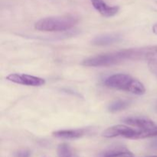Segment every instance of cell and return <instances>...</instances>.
Segmentation results:
<instances>
[{
  "instance_id": "cell-1",
  "label": "cell",
  "mask_w": 157,
  "mask_h": 157,
  "mask_svg": "<svg viewBox=\"0 0 157 157\" xmlns=\"http://www.w3.org/2000/svg\"><path fill=\"white\" fill-rule=\"evenodd\" d=\"M104 85L110 89L124 90L136 95L146 93V88L143 83L127 74H115L106 78Z\"/></svg>"
},
{
  "instance_id": "cell-2",
  "label": "cell",
  "mask_w": 157,
  "mask_h": 157,
  "mask_svg": "<svg viewBox=\"0 0 157 157\" xmlns=\"http://www.w3.org/2000/svg\"><path fill=\"white\" fill-rule=\"evenodd\" d=\"M78 18L75 15L47 17L38 20L35 24V29L41 32H64L76 25Z\"/></svg>"
},
{
  "instance_id": "cell-3",
  "label": "cell",
  "mask_w": 157,
  "mask_h": 157,
  "mask_svg": "<svg viewBox=\"0 0 157 157\" xmlns=\"http://www.w3.org/2000/svg\"><path fill=\"white\" fill-rule=\"evenodd\" d=\"M130 61L127 49L101 54L90 57L82 61L81 64L85 67H110Z\"/></svg>"
},
{
  "instance_id": "cell-4",
  "label": "cell",
  "mask_w": 157,
  "mask_h": 157,
  "mask_svg": "<svg viewBox=\"0 0 157 157\" xmlns=\"http://www.w3.org/2000/svg\"><path fill=\"white\" fill-rule=\"evenodd\" d=\"M6 80L15 84H22L31 87H40L45 84L46 81L44 78L33 75H24V74H10L6 77Z\"/></svg>"
},
{
  "instance_id": "cell-5",
  "label": "cell",
  "mask_w": 157,
  "mask_h": 157,
  "mask_svg": "<svg viewBox=\"0 0 157 157\" xmlns=\"http://www.w3.org/2000/svg\"><path fill=\"white\" fill-rule=\"evenodd\" d=\"M136 130L130 128L125 125H115L111 127H109L107 130L103 132V136L106 138H114L118 136L127 138V139H133L134 135L136 134Z\"/></svg>"
},
{
  "instance_id": "cell-6",
  "label": "cell",
  "mask_w": 157,
  "mask_h": 157,
  "mask_svg": "<svg viewBox=\"0 0 157 157\" xmlns=\"http://www.w3.org/2000/svg\"><path fill=\"white\" fill-rule=\"evenodd\" d=\"M122 40V35L119 33H107L94 38L91 44L96 46H106L116 44Z\"/></svg>"
},
{
  "instance_id": "cell-7",
  "label": "cell",
  "mask_w": 157,
  "mask_h": 157,
  "mask_svg": "<svg viewBox=\"0 0 157 157\" xmlns=\"http://www.w3.org/2000/svg\"><path fill=\"white\" fill-rule=\"evenodd\" d=\"M90 2L94 8L101 15L107 18L114 16L120 10L119 6H110L107 5L104 0H90Z\"/></svg>"
},
{
  "instance_id": "cell-8",
  "label": "cell",
  "mask_w": 157,
  "mask_h": 157,
  "mask_svg": "<svg viewBox=\"0 0 157 157\" xmlns=\"http://www.w3.org/2000/svg\"><path fill=\"white\" fill-rule=\"evenodd\" d=\"M122 121L125 124L137 127L140 130H147L156 126L151 120L146 117H127L124 118Z\"/></svg>"
},
{
  "instance_id": "cell-9",
  "label": "cell",
  "mask_w": 157,
  "mask_h": 157,
  "mask_svg": "<svg viewBox=\"0 0 157 157\" xmlns=\"http://www.w3.org/2000/svg\"><path fill=\"white\" fill-rule=\"evenodd\" d=\"M85 130L83 129H78V130H57L52 133L55 137L59 139L65 140H75L82 137L85 135Z\"/></svg>"
},
{
  "instance_id": "cell-10",
  "label": "cell",
  "mask_w": 157,
  "mask_h": 157,
  "mask_svg": "<svg viewBox=\"0 0 157 157\" xmlns=\"http://www.w3.org/2000/svg\"><path fill=\"white\" fill-rule=\"evenodd\" d=\"M57 153L58 157H79L73 148L66 143H62L58 146Z\"/></svg>"
},
{
  "instance_id": "cell-11",
  "label": "cell",
  "mask_w": 157,
  "mask_h": 157,
  "mask_svg": "<svg viewBox=\"0 0 157 157\" xmlns=\"http://www.w3.org/2000/svg\"><path fill=\"white\" fill-rule=\"evenodd\" d=\"M133 154L129 150L125 149H112V150L106 151L100 157H133Z\"/></svg>"
},
{
  "instance_id": "cell-12",
  "label": "cell",
  "mask_w": 157,
  "mask_h": 157,
  "mask_svg": "<svg viewBox=\"0 0 157 157\" xmlns=\"http://www.w3.org/2000/svg\"><path fill=\"white\" fill-rule=\"evenodd\" d=\"M155 136H157V126L147 130H136V133L133 136V140L146 139Z\"/></svg>"
},
{
  "instance_id": "cell-13",
  "label": "cell",
  "mask_w": 157,
  "mask_h": 157,
  "mask_svg": "<svg viewBox=\"0 0 157 157\" xmlns=\"http://www.w3.org/2000/svg\"><path fill=\"white\" fill-rule=\"evenodd\" d=\"M130 102L126 100H117L108 106V110L110 113H117V112H120L121 110H125L126 108L130 106Z\"/></svg>"
},
{
  "instance_id": "cell-14",
  "label": "cell",
  "mask_w": 157,
  "mask_h": 157,
  "mask_svg": "<svg viewBox=\"0 0 157 157\" xmlns=\"http://www.w3.org/2000/svg\"><path fill=\"white\" fill-rule=\"evenodd\" d=\"M148 65L150 71L153 74H154L156 76H157V61H150L148 63Z\"/></svg>"
},
{
  "instance_id": "cell-15",
  "label": "cell",
  "mask_w": 157,
  "mask_h": 157,
  "mask_svg": "<svg viewBox=\"0 0 157 157\" xmlns=\"http://www.w3.org/2000/svg\"><path fill=\"white\" fill-rule=\"evenodd\" d=\"M16 157H29L30 156V152L25 150H21L15 153Z\"/></svg>"
},
{
  "instance_id": "cell-16",
  "label": "cell",
  "mask_w": 157,
  "mask_h": 157,
  "mask_svg": "<svg viewBox=\"0 0 157 157\" xmlns=\"http://www.w3.org/2000/svg\"><path fill=\"white\" fill-rule=\"evenodd\" d=\"M153 32L155 34V35H157V23L154 25L153 26Z\"/></svg>"
},
{
  "instance_id": "cell-17",
  "label": "cell",
  "mask_w": 157,
  "mask_h": 157,
  "mask_svg": "<svg viewBox=\"0 0 157 157\" xmlns=\"http://www.w3.org/2000/svg\"><path fill=\"white\" fill-rule=\"evenodd\" d=\"M150 157H157V156H150Z\"/></svg>"
}]
</instances>
